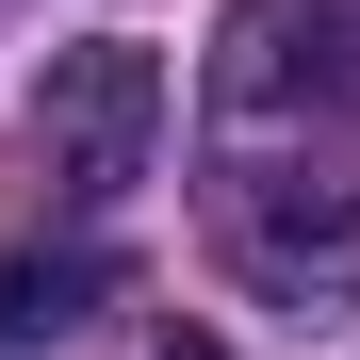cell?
Wrapping results in <instances>:
<instances>
[{
  "instance_id": "obj_1",
  "label": "cell",
  "mask_w": 360,
  "mask_h": 360,
  "mask_svg": "<svg viewBox=\"0 0 360 360\" xmlns=\"http://www.w3.org/2000/svg\"><path fill=\"white\" fill-rule=\"evenodd\" d=\"M213 246L229 278L295 328H344L360 311V180L344 164H229L213 180Z\"/></svg>"
},
{
  "instance_id": "obj_2",
  "label": "cell",
  "mask_w": 360,
  "mask_h": 360,
  "mask_svg": "<svg viewBox=\"0 0 360 360\" xmlns=\"http://www.w3.org/2000/svg\"><path fill=\"white\" fill-rule=\"evenodd\" d=\"M148 148H164V66H148L131 33H82V49H49V66H33V98H17V164H33L66 213L131 197Z\"/></svg>"
},
{
  "instance_id": "obj_3",
  "label": "cell",
  "mask_w": 360,
  "mask_h": 360,
  "mask_svg": "<svg viewBox=\"0 0 360 360\" xmlns=\"http://www.w3.org/2000/svg\"><path fill=\"white\" fill-rule=\"evenodd\" d=\"M213 98L246 131H360V0H229Z\"/></svg>"
},
{
  "instance_id": "obj_4",
  "label": "cell",
  "mask_w": 360,
  "mask_h": 360,
  "mask_svg": "<svg viewBox=\"0 0 360 360\" xmlns=\"http://www.w3.org/2000/svg\"><path fill=\"white\" fill-rule=\"evenodd\" d=\"M98 295H115L98 246H0V344H66Z\"/></svg>"
},
{
  "instance_id": "obj_5",
  "label": "cell",
  "mask_w": 360,
  "mask_h": 360,
  "mask_svg": "<svg viewBox=\"0 0 360 360\" xmlns=\"http://www.w3.org/2000/svg\"><path fill=\"white\" fill-rule=\"evenodd\" d=\"M131 360H229V344H213V328H148Z\"/></svg>"
}]
</instances>
